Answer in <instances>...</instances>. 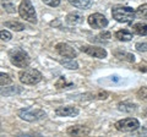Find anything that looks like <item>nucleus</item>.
<instances>
[{
  "label": "nucleus",
  "mask_w": 147,
  "mask_h": 137,
  "mask_svg": "<svg viewBox=\"0 0 147 137\" xmlns=\"http://www.w3.org/2000/svg\"><path fill=\"white\" fill-rule=\"evenodd\" d=\"M59 62H60L64 67L70 68V70H77V68H79V64H77V61L74 58H64V59H60Z\"/></svg>",
  "instance_id": "a211bd4d"
},
{
  "label": "nucleus",
  "mask_w": 147,
  "mask_h": 137,
  "mask_svg": "<svg viewBox=\"0 0 147 137\" xmlns=\"http://www.w3.org/2000/svg\"><path fill=\"white\" fill-rule=\"evenodd\" d=\"M137 97L141 99H146L147 100V87H141L139 91H137Z\"/></svg>",
  "instance_id": "bb28decb"
},
{
  "label": "nucleus",
  "mask_w": 147,
  "mask_h": 137,
  "mask_svg": "<svg viewBox=\"0 0 147 137\" xmlns=\"http://www.w3.org/2000/svg\"><path fill=\"white\" fill-rule=\"evenodd\" d=\"M146 116H147V110H146Z\"/></svg>",
  "instance_id": "473e14b6"
},
{
  "label": "nucleus",
  "mask_w": 147,
  "mask_h": 137,
  "mask_svg": "<svg viewBox=\"0 0 147 137\" xmlns=\"http://www.w3.org/2000/svg\"><path fill=\"white\" fill-rule=\"evenodd\" d=\"M67 1L70 3L71 5L75 6V7L82 9V10L91 7L92 4H93V0H67Z\"/></svg>",
  "instance_id": "f3484780"
},
{
  "label": "nucleus",
  "mask_w": 147,
  "mask_h": 137,
  "mask_svg": "<svg viewBox=\"0 0 147 137\" xmlns=\"http://www.w3.org/2000/svg\"><path fill=\"white\" fill-rule=\"evenodd\" d=\"M87 21H88V25L92 27V28H104V27L108 26V20L105 19V16L102 15V13H92V15L88 16V19H87Z\"/></svg>",
  "instance_id": "0eeeda50"
},
{
  "label": "nucleus",
  "mask_w": 147,
  "mask_h": 137,
  "mask_svg": "<svg viewBox=\"0 0 147 137\" xmlns=\"http://www.w3.org/2000/svg\"><path fill=\"white\" fill-rule=\"evenodd\" d=\"M4 26L7 27V28H11L13 31H16V32H21V31H24L26 27L24 24H20V22H16V21H9V22H5L4 24Z\"/></svg>",
  "instance_id": "4be33fe9"
},
{
  "label": "nucleus",
  "mask_w": 147,
  "mask_h": 137,
  "mask_svg": "<svg viewBox=\"0 0 147 137\" xmlns=\"http://www.w3.org/2000/svg\"><path fill=\"white\" fill-rule=\"evenodd\" d=\"M55 50L64 58H76V50L66 43H58L55 45Z\"/></svg>",
  "instance_id": "1a4fd4ad"
},
{
  "label": "nucleus",
  "mask_w": 147,
  "mask_h": 137,
  "mask_svg": "<svg viewBox=\"0 0 147 137\" xmlns=\"http://www.w3.org/2000/svg\"><path fill=\"white\" fill-rule=\"evenodd\" d=\"M18 13L22 19H25L26 21L31 22V24H37V15L34 6L32 5V3L30 0H22L18 6Z\"/></svg>",
  "instance_id": "20e7f679"
},
{
  "label": "nucleus",
  "mask_w": 147,
  "mask_h": 137,
  "mask_svg": "<svg viewBox=\"0 0 147 137\" xmlns=\"http://www.w3.org/2000/svg\"><path fill=\"white\" fill-rule=\"evenodd\" d=\"M12 82V80H11V77L9 76V75H6V74H3L0 75V85H1V87L3 86H7V85H10Z\"/></svg>",
  "instance_id": "393cba45"
},
{
  "label": "nucleus",
  "mask_w": 147,
  "mask_h": 137,
  "mask_svg": "<svg viewBox=\"0 0 147 137\" xmlns=\"http://www.w3.org/2000/svg\"><path fill=\"white\" fill-rule=\"evenodd\" d=\"M66 134L70 136H88L91 134V129L84 125H74L66 130Z\"/></svg>",
  "instance_id": "9b49d317"
},
{
  "label": "nucleus",
  "mask_w": 147,
  "mask_h": 137,
  "mask_svg": "<svg viewBox=\"0 0 147 137\" xmlns=\"http://www.w3.org/2000/svg\"><path fill=\"white\" fill-rule=\"evenodd\" d=\"M98 82H99V83H108V85H113V86H120V85H123V83H124V80H123V77L118 76V75H112V76H108L105 80L100 79Z\"/></svg>",
  "instance_id": "4468645a"
},
{
  "label": "nucleus",
  "mask_w": 147,
  "mask_h": 137,
  "mask_svg": "<svg viewBox=\"0 0 147 137\" xmlns=\"http://www.w3.org/2000/svg\"><path fill=\"white\" fill-rule=\"evenodd\" d=\"M80 110L76 107L66 105V107H59L55 109V115L57 116H77Z\"/></svg>",
  "instance_id": "f8f14e48"
},
{
  "label": "nucleus",
  "mask_w": 147,
  "mask_h": 137,
  "mask_svg": "<svg viewBox=\"0 0 147 137\" xmlns=\"http://www.w3.org/2000/svg\"><path fill=\"white\" fill-rule=\"evenodd\" d=\"M3 7L5 9V10H6L7 12H10V13H12V12H15V11H16L15 6H13L11 3H7V1H5V3L3 1Z\"/></svg>",
  "instance_id": "a878e982"
},
{
  "label": "nucleus",
  "mask_w": 147,
  "mask_h": 137,
  "mask_svg": "<svg viewBox=\"0 0 147 137\" xmlns=\"http://www.w3.org/2000/svg\"><path fill=\"white\" fill-rule=\"evenodd\" d=\"M112 16L120 24H131L136 17V11L129 6H115L112 9Z\"/></svg>",
  "instance_id": "f257e3e1"
},
{
  "label": "nucleus",
  "mask_w": 147,
  "mask_h": 137,
  "mask_svg": "<svg viewBox=\"0 0 147 137\" xmlns=\"http://www.w3.org/2000/svg\"><path fill=\"white\" fill-rule=\"evenodd\" d=\"M132 32L139 36H147V24H135L132 25Z\"/></svg>",
  "instance_id": "412c9836"
},
{
  "label": "nucleus",
  "mask_w": 147,
  "mask_h": 137,
  "mask_svg": "<svg viewBox=\"0 0 147 137\" xmlns=\"http://www.w3.org/2000/svg\"><path fill=\"white\" fill-rule=\"evenodd\" d=\"M136 49L139 50V52H147V42H144V43H136Z\"/></svg>",
  "instance_id": "7c9ffc66"
},
{
  "label": "nucleus",
  "mask_w": 147,
  "mask_h": 137,
  "mask_svg": "<svg viewBox=\"0 0 147 137\" xmlns=\"http://www.w3.org/2000/svg\"><path fill=\"white\" fill-rule=\"evenodd\" d=\"M18 79L25 85H37L38 82L42 81V74L36 68H26V70L20 72Z\"/></svg>",
  "instance_id": "39448f33"
},
{
  "label": "nucleus",
  "mask_w": 147,
  "mask_h": 137,
  "mask_svg": "<svg viewBox=\"0 0 147 137\" xmlns=\"http://www.w3.org/2000/svg\"><path fill=\"white\" fill-rule=\"evenodd\" d=\"M137 109V105L130 102H121L118 104V110H120L123 113H132Z\"/></svg>",
  "instance_id": "6ab92c4d"
},
{
  "label": "nucleus",
  "mask_w": 147,
  "mask_h": 137,
  "mask_svg": "<svg viewBox=\"0 0 147 137\" xmlns=\"http://www.w3.org/2000/svg\"><path fill=\"white\" fill-rule=\"evenodd\" d=\"M114 126L120 132H135L136 130H139L140 121L135 118H126V119H123V120L117 121Z\"/></svg>",
  "instance_id": "423d86ee"
},
{
  "label": "nucleus",
  "mask_w": 147,
  "mask_h": 137,
  "mask_svg": "<svg viewBox=\"0 0 147 137\" xmlns=\"http://www.w3.org/2000/svg\"><path fill=\"white\" fill-rule=\"evenodd\" d=\"M69 86H71V85H67L66 83V80H65V77H63V76H60L58 79V81L55 82V87H57L58 89H63V88H66V87H69Z\"/></svg>",
  "instance_id": "b1692460"
},
{
  "label": "nucleus",
  "mask_w": 147,
  "mask_h": 137,
  "mask_svg": "<svg viewBox=\"0 0 147 137\" xmlns=\"http://www.w3.org/2000/svg\"><path fill=\"white\" fill-rule=\"evenodd\" d=\"M112 37V34L109 33V32H103V33L98 34L97 37H96V40H103V39H109Z\"/></svg>",
  "instance_id": "c756f323"
},
{
  "label": "nucleus",
  "mask_w": 147,
  "mask_h": 137,
  "mask_svg": "<svg viewBox=\"0 0 147 137\" xmlns=\"http://www.w3.org/2000/svg\"><path fill=\"white\" fill-rule=\"evenodd\" d=\"M18 116L25 121H30V122H34V121H39L47 118V114L43 111L42 109H34V108H22L18 110Z\"/></svg>",
  "instance_id": "7ed1b4c3"
},
{
  "label": "nucleus",
  "mask_w": 147,
  "mask_h": 137,
  "mask_svg": "<svg viewBox=\"0 0 147 137\" xmlns=\"http://www.w3.org/2000/svg\"><path fill=\"white\" fill-rule=\"evenodd\" d=\"M137 135H139V136H147V126L142 127V129L137 132Z\"/></svg>",
  "instance_id": "2f4dec72"
},
{
  "label": "nucleus",
  "mask_w": 147,
  "mask_h": 137,
  "mask_svg": "<svg viewBox=\"0 0 147 137\" xmlns=\"http://www.w3.org/2000/svg\"><path fill=\"white\" fill-rule=\"evenodd\" d=\"M115 38L120 42H129V40L132 39V33L126 30H120L115 32Z\"/></svg>",
  "instance_id": "aec40b11"
},
{
  "label": "nucleus",
  "mask_w": 147,
  "mask_h": 137,
  "mask_svg": "<svg viewBox=\"0 0 147 137\" xmlns=\"http://www.w3.org/2000/svg\"><path fill=\"white\" fill-rule=\"evenodd\" d=\"M42 1L48 6H52V7H57L60 5V0H42Z\"/></svg>",
  "instance_id": "cd10ccee"
},
{
  "label": "nucleus",
  "mask_w": 147,
  "mask_h": 137,
  "mask_svg": "<svg viewBox=\"0 0 147 137\" xmlns=\"http://www.w3.org/2000/svg\"><path fill=\"white\" fill-rule=\"evenodd\" d=\"M136 17L137 19L147 20V4H144L136 9Z\"/></svg>",
  "instance_id": "5701e85b"
},
{
  "label": "nucleus",
  "mask_w": 147,
  "mask_h": 137,
  "mask_svg": "<svg viewBox=\"0 0 147 137\" xmlns=\"http://www.w3.org/2000/svg\"><path fill=\"white\" fill-rule=\"evenodd\" d=\"M9 59L12 65H15L17 67H27L31 61L30 55L22 48H12L9 50L7 53Z\"/></svg>",
  "instance_id": "f03ea898"
},
{
  "label": "nucleus",
  "mask_w": 147,
  "mask_h": 137,
  "mask_svg": "<svg viewBox=\"0 0 147 137\" xmlns=\"http://www.w3.org/2000/svg\"><path fill=\"white\" fill-rule=\"evenodd\" d=\"M81 52L86 53L87 55H90V56L98 58V59L107 58V50L104 48H100V47H94V45H82Z\"/></svg>",
  "instance_id": "6e6552de"
},
{
  "label": "nucleus",
  "mask_w": 147,
  "mask_h": 137,
  "mask_svg": "<svg viewBox=\"0 0 147 137\" xmlns=\"http://www.w3.org/2000/svg\"><path fill=\"white\" fill-rule=\"evenodd\" d=\"M113 54H114V56L120 59V60H125V61H129V62L135 61V55L131 54V53H126V52H123V50H115Z\"/></svg>",
  "instance_id": "dca6fc26"
},
{
  "label": "nucleus",
  "mask_w": 147,
  "mask_h": 137,
  "mask_svg": "<svg viewBox=\"0 0 147 137\" xmlns=\"http://www.w3.org/2000/svg\"><path fill=\"white\" fill-rule=\"evenodd\" d=\"M66 24L70 25V26H76V25H80L84 22V16L81 15L80 12H71L66 16Z\"/></svg>",
  "instance_id": "ddd939ff"
},
{
  "label": "nucleus",
  "mask_w": 147,
  "mask_h": 137,
  "mask_svg": "<svg viewBox=\"0 0 147 137\" xmlns=\"http://www.w3.org/2000/svg\"><path fill=\"white\" fill-rule=\"evenodd\" d=\"M108 98V92L105 91H94V92H86L80 95V100H104Z\"/></svg>",
  "instance_id": "9d476101"
},
{
  "label": "nucleus",
  "mask_w": 147,
  "mask_h": 137,
  "mask_svg": "<svg viewBox=\"0 0 147 137\" xmlns=\"http://www.w3.org/2000/svg\"><path fill=\"white\" fill-rule=\"evenodd\" d=\"M22 89L21 87L18 86H12V87H6V86H3L1 87V95L4 97H7V95H13V94H20L22 93Z\"/></svg>",
  "instance_id": "2eb2a0df"
},
{
  "label": "nucleus",
  "mask_w": 147,
  "mask_h": 137,
  "mask_svg": "<svg viewBox=\"0 0 147 137\" xmlns=\"http://www.w3.org/2000/svg\"><path fill=\"white\" fill-rule=\"evenodd\" d=\"M0 34H1V39L5 40V42H7V40L11 39V33L10 32H7V31H5V30H1Z\"/></svg>",
  "instance_id": "c85d7f7f"
}]
</instances>
